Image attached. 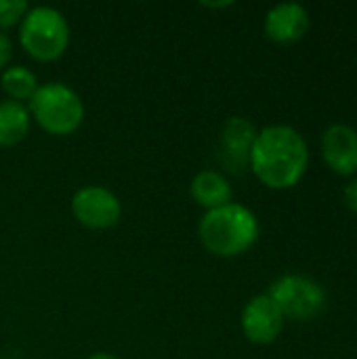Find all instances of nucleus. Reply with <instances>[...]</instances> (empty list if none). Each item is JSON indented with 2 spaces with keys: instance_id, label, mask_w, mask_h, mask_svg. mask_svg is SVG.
<instances>
[{
  "instance_id": "obj_7",
  "label": "nucleus",
  "mask_w": 357,
  "mask_h": 359,
  "mask_svg": "<svg viewBox=\"0 0 357 359\" xmlns=\"http://www.w3.org/2000/svg\"><path fill=\"white\" fill-rule=\"evenodd\" d=\"M286 318L269 294L252 297L242 311V332L255 345H271L284 330Z\"/></svg>"
},
{
  "instance_id": "obj_1",
  "label": "nucleus",
  "mask_w": 357,
  "mask_h": 359,
  "mask_svg": "<svg viewBox=\"0 0 357 359\" xmlns=\"http://www.w3.org/2000/svg\"><path fill=\"white\" fill-rule=\"evenodd\" d=\"M309 147L305 137L288 124H271L257 133L248 168L269 189H292L305 177Z\"/></svg>"
},
{
  "instance_id": "obj_6",
  "label": "nucleus",
  "mask_w": 357,
  "mask_h": 359,
  "mask_svg": "<svg viewBox=\"0 0 357 359\" xmlns=\"http://www.w3.org/2000/svg\"><path fill=\"white\" fill-rule=\"evenodd\" d=\"M72 215L86 229H109L120 223L122 204L107 187L86 185L74 194Z\"/></svg>"
},
{
  "instance_id": "obj_15",
  "label": "nucleus",
  "mask_w": 357,
  "mask_h": 359,
  "mask_svg": "<svg viewBox=\"0 0 357 359\" xmlns=\"http://www.w3.org/2000/svg\"><path fill=\"white\" fill-rule=\"evenodd\" d=\"M11 57H13V44H11V38H8L4 32H0V69H2V67L6 69V65H8Z\"/></svg>"
},
{
  "instance_id": "obj_2",
  "label": "nucleus",
  "mask_w": 357,
  "mask_h": 359,
  "mask_svg": "<svg viewBox=\"0 0 357 359\" xmlns=\"http://www.w3.org/2000/svg\"><path fill=\"white\" fill-rule=\"evenodd\" d=\"M198 236L210 255L231 259L255 246L259 240V221L250 208L229 202L221 208L204 212L198 223Z\"/></svg>"
},
{
  "instance_id": "obj_4",
  "label": "nucleus",
  "mask_w": 357,
  "mask_h": 359,
  "mask_svg": "<svg viewBox=\"0 0 357 359\" xmlns=\"http://www.w3.org/2000/svg\"><path fill=\"white\" fill-rule=\"evenodd\" d=\"M19 42L32 59L57 61L69 46L67 19L53 6H29L19 23Z\"/></svg>"
},
{
  "instance_id": "obj_13",
  "label": "nucleus",
  "mask_w": 357,
  "mask_h": 359,
  "mask_svg": "<svg viewBox=\"0 0 357 359\" xmlns=\"http://www.w3.org/2000/svg\"><path fill=\"white\" fill-rule=\"evenodd\" d=\"M0 86L6 95V99L17 101V103H25L34 97V93L38 90V78L32 69L23 67V65H8L6 69H2L0 76Z\"/></svg>"
},
{
  "instance_id": "obj_5",
  "label": "nucleus",
  "mask_w": 357,
  "mask_h": 359,
  "mask_svg": "<svg viewBox=\"0 0 357 359\" xmlns=\"http://www.w3.org/2000/svg\"><path fill=\"white\" fill-rule=\"evenodd\" d=\"M267 294L280 307L282 316L295 322H309L318 318L326 307L324 286L318 280L299 273L278 278Z\"/></svg>"
},
{
  "instance_id": "obj_3",
  "label": "nucleus",
  "mask_w": 357,
  "mask_h": 359,
  "mask_svg": "<svg viewBox=\"0 0 357 359\" xmlns=\"http://www.w3.org/2000/svg\"><path fill=\"white\" fill-rule=\"evenodd\" d=\"M32 120L53 137H67L84 122V103L80 95L63 82H44L27 101Z\"/></svg>"
},
{
  "instance_id": "obj_9",
  "label": "nucleus",
  "mask_w": 357,
  "mask_h": 359,
  "mask_svg": "<svg viewBox=\"0 0 357 359\" xmlns=\"http://www.w3.org/2000/svg\"><path fill=\"white\" fill-rule=\"evenodd\" d=\"M309 11L299 2H280L265 15V36L276 44H295L309 29Z\"/></svg>"
},
{
  "instance_id": "obj_17",
  "label": "nucleus",
  "mask_w": 357,
  "mask_h": 359,
  "mask_svg": "<svg viewBox=\"0 0 357 359\" xmlns=\"http://www.w3.org/2000/svg\"><path fill=\"white\" fill-rule=\"evenodd\" d=\"M231 4H234L231 0H227V2H202V6H206V8H225Z\"/></svg>"
},
{
  "instance_id": "obj_18",
  "label": "nucleus",
  "mask_w": 357,
  "mask_h": 359,
  "mask_svg": "<svg viewBox=\"0 0 357 359\" xmlns=\"http://www.w3.org/2000/svg\"><path fill=\"white\" fill-rule=\"evenodd\" d=\"M88 359H118L116 355H112V353H105V351H97V353H93Z\"/></svg>"
},
{
  "instance_id": "obj_10",
  "label": "nucleus",
  "mask_w": 357,
  "mask_h": 359,
  "mask_svg": "<svg viewBox=\"0 0 357 359\" xmlns=\"http://www.w3.org/2000/svg\"><path fill=\"white\" fill-rule=\"evenodd\" d=\"M322 158L326 166L341 175H357V130L347 124H330L322 135Z\"/></svg>"
},
{
  "instance_id": "obj_16",
  "label": "nucleus",
  "mask_w": 357,
  "mask_h": 359,
  "mask_svg": "<svg viewBox=\"0 0 357 359\" xmlns=\"http://www.w3.org/2000/svg\"><path fill=\"white\" fill-rule=\"evenodd\" d=\"M343 200H345V206L357 215V179L347 183V187L343 191Z\"/></svg>"
},
{
  "instance_id": "obj_8",
  "label": "nucleus",
  "mask_w": 357,
  "mask_h": 359,
  "mask_svg": "<svg viewBox=\"0 0 357 359\" xmlns=\"http://www.w3.org/2000/svg\"><path fill=\"white\" fill-rule=\"evenodd\" d=\"M257 128L246 118H229L219 137V158L231 172H242L248 166L250 149L257 139Z\"/></svg>"
},
{
  "instance_id": "obj_14",
  "label": "nucleus",
  "mask_w": 357,
  "mask_h": 359,
  "mask_svg": "<svg viewBox=\"0 0 357 359\" xmlns=\"http://www.w3.org/2000/svg\"><path fill=\"white\" fill-rule=\"evenodd\" d=\"M27 11L29 4L25 0H0V32L19 25Z\"/></svg>"
},
{
  "instance_id": "obj_12",
  "label": "nucleus",
  "mask_w": 357,
  "mask_h": 359,
  "mask_svg": "<svg viewBox=\"0 0 357 359\" xmlns=\"http://www.w3.org/2000/svg\"><path fill=\"white\" fill-rule=\"evenodd\" d=\"M32 126V116L25 103H17L11 99L0 101V147L19 145Z\"/></svg>"
},
{
  "instance_id": "obj_11",
  "label": "nucleus",
  "mask_w": 357,
  "mask_h": 359,
  "mask_svg": "<svg viewBox=\"0 0 357 359\" xmlns=\"http://www.w3.org/2000/svg\"><path fill=\"white\" fill-rule=\"evenodd\" d=\"M189 194H191L194 202L198 206H202L206 212L229 204L231 198H234V189H231L229 181L221 172H217V170H202V172H198L191 179Z\"/></svg>"
}]
</instances>
